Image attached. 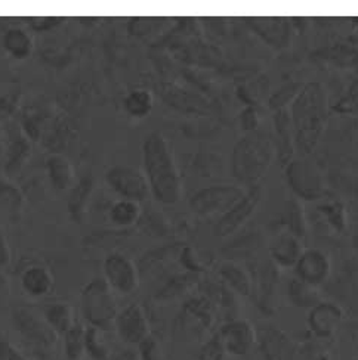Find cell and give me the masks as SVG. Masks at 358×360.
Instances as JSON below:
<instances>
[{
	"mask_svg": "<svg viewBox=\"0 0 358 360\" xmlns=\"http://www.w3.org/2000/svg\"><path fill=\"white\" fill-rule=\"evenodd\" d=\"M25 198L21 189L9 182L8 179L0 177V208L9 213H17L24 207Z\"/></svg>",
	"mask_w": 358,
	"mask_h": 360,
	"instance_id": "cell-31",
	"label": "cell"
},
{
	"mask_svg": "<svg viewBox=\"0 0 358 360\" xmlns=\"http://www.w3.org/2000/svg\"><path fill=\"white\" fill-rule=\"evenodd\" d=\"M0 151H2V148H0Z\"/></svg>",
	"mask_w": 358,
	"mask_h": 360,
	"instance_id": "cell-43",
	"label": "cell"
},
{
	"mask_svg": "<svg viewBox=\"0 0 358 360\" xmlns=\"http://www.w3.org/2000/svg\"><path fill=\"white\" fill-rule=\"evenodd\" d=\"M320 212L323 213V217H326L327 223H329L335 231L342 232L347 228V212H345V207L340 202L338 201L326 202L320 207Z\"/></svg>",
	"mask_w": 358,
	"mask_h": 360,
	"instance_id": "cell-33",
	"label": "cell"
},
{
	"mask_svg": "<svg viewBox=\"0 0 358 360\" xmlns=\"http://www.w3.org/2000/svg\"><path fill=\"white\" fill-rule=\"evenodd\" d=\"M43 318L58 335L67 334L70 329L78 323L73 307L68 303H63V302L51 303L44 307Z\"/></svg>",
	"mask_w": 358,
	"mask_h": 360,
	"instance_id": "cell-25",
	"label": "cell"
},
{
	"mask_svg": "<svg viewBox=\"0 0 358 360\" xmlns=\"http://www.w3.org/2000/svg\"><path fill=\"white\" fill-rule=\"evenodd\" d=\"M11 262V250L6 241V236L0 229V267L8 266Z\"/></svg>",
	"mask_w": 358,
	"mask_h": 360,
	"instance_id": "cell-41",
	"label": "cell"
},
{
	"mask_svg": "<svg viewBox=\"0 0 358 360\" xmlns=\"http://www.w3.org/2000/svg\"><path fill=\"white\" fill-rule=\"evenodd\" d=\"M262 185L247 188L245 197L238 201L228 213L221 216V219L215 224V236L219 239H226L240 231L243 224L257 212V208L262 201Z\"/></svg>",
	"mask_w": 358,
	"mask_h": 360,
	"instance_id": "cell-8",
	"label": "cell"
},
{
	"mask_svg": "<svg viewBox=\"0 0 358 360\" xmlns=\"http://www.w3.org/2000/svg\"><path fill=\"white\" fill-rule=\"evenodd\" d=\"M101 329L89 326L86 328V353L91 354L94 360H106L109 350L101 340Z\"/></svg>",
	"mask_w": 358,
	"mask_h": 360,
	"instance_id": "cell-35",
	"label": "cell"
},
{
	"mask_svg": "<svg viewBox=\"0 0 358 360\" xmlns=\"http://www.w3.org/2000/svg\"><path fill=\"white\" fill-rule=\"evenodd\" d=\"M295 151L308 157L317 148L329 118V98L320 82L302 84L289 107Z\"/></svg>",
	"mask_w": 358,
	"mask_h": 360,
	"instance_id": "cell-1",
	"label": "cell"
},
{
	"mask_svg": "<svg viewBox=\"0 0 358 360\" xmlns=\"http://www.w3.org/2000/svg\"><path fill=\"white\" fill-rule=\"evenodd\" d=\"M104 279L114 292L129 295L138 290L140 270L128 256L122 252H111L104 260Z\"/></svg>",
	"mask_w": 358,
	"mask_h": 360,
	"instance_id": "cell-9",
	"label": "cell"
},
{
	"mask_svg": "<svg viewBox=\"0 0 358 360\" xmlns=\"http://www.w3.org/2000/svg\"><path fill=\"white\" fill-rule=\"evenodd\" d=\"M106 182L122 200L142 202L152 193L147 176L126 164L111 166L106 173Z\"/></svg>",
	"mask_w": 358,
	"mask_h": 360,
	"instance_id": "cell-7",
	"label": "cell"
},
{
	"mask_svg": "<svg viewBox=\"0 0 358 360\" xmlns=\"http://www.w3.org/2000/svg\"><path fill=\"white\" fill-rule=\"evenodd\" d=\"M304 251L302 239L286 229L276 233L268 247L270 260L277 269H293Z\"/></svg>",
	"mask_w": 358,
	"mask_h": 360,
	"instance_id": "cell-16",
	"label": "cell"
},
{
	"mask_svg": "<svg viewBox=\"0 0 358 360\" xmlns=\"http://www.w3.org/2000/svg\"><path fill=\"white\" fill-rule=\"evenodd\" d=\"M285 177L297 200L317 201L324 197V177L312 162L304 158L292 160L285 167Z\"/></svg>",
	"mask_w": 358,
	"mask_h": 360,
	"instance_id": "cell-6",
	"label": "cell"
},
{
	"mask_svg": "<svg viewBox=\"0 0 358 360\" xmlns=\"http://www.w3.org/2000/svg\"><path fill=\"white\" fill-rule=\"evenodd\" d=\"M94 186L95 180L92 173H86L70 189L67 200V212L74 223L82 224L86 220L87 204L92 197Z\"/></svg>",
	"mask_w": 358,
	"mask_h": 360,
	"instance_id": "cell-19",
	"label": "cell"
},
{
	"mask_svg": "<svg viewBox=\"0 0 358 360\" xmlns=\"http://www.w3.org/2000/svg\"><path fill=\"white\" fill-rule=\"evenodd\" d=\"M154 108V96L147 89H133L123 99V110L135 120L147 118Z\"/></svg>",
	"mask_w": 358,
	"mask_h": 360,
	"instance_id": "cell-26",
	"label": "cell"
},
{
	"mask_svg": "<svg viewBox=\"0 0 358 360\" xmlns=\"http://www.w3.org/2000/svg\"><path fill=\"white\" fill-rule=\"evenodd\" d=\"M240 124L245 133H253L257 131L259 127V115L257 108L247 107L240 114Z\"/></svg>",
	"mask_w": 358,
	"mask_h": 360,
	"instance_id": "cell-38",
	"label": "cell"
},
{
	"mask_svg": "<svg viewBox=\"0 0 358 360\" xmlns=\"http://www.w3.org/2000/svg\"><path fill=\"white\" fill-rule=\"evenodd\" d=\"M47 173L54 189L63 192L76 184V174L71 162L63 155L54 153L47 158Z\"/></svg>",
	"mask_w": 358,
	"mask_h": 360,
	"instance_id": "cell-22",
	"label": "cell"
},
{
	"mask_svg": "<svg viewBox=\"0 0 358 360\" xmlns=\"http://www.w3.org/2000/svg\"><path fill=\"white\" fill-rule=\"evenodd\" d=\"M161 99L165 101L169 107L184 111V112H202L204 111V101L199 96L190 94L188 90H184L171 83H161L157 86Z\"/></svg>",
	"mask_w": 358,
	"mask_h": 360,
	"instance_id": "cell-20",
	"label": "cell"
},
{
	"mask_svg": "<svg viewBox=\"0 0 358 360\" xmlns=\"http://www.w3.org/2000/svg\"><path fill=\"white\" fill-rule=\"evenodd\" d=\"M219 276L222 282L226 283V287L230 288L233 292L242 295V297H250L253 292V279L249 275L247 270L242 267L240 264L227 262L219 267Z\"/></svg>",
	"mask_w": 358,
	"mask_h": 360,
	"instance_id": "cell-23",
	"label": "cell"
},
{
	"mask_svg": "<svg viewBox=\"0 0 358 360\" xmlns=\"http://www.w3.org/2000/svg\"><path fill=\"white\" fill-rule=\"evenodd\" d=\"M246 24L250 27L253 33L268 44V46H271L277 51L288 48L292 41L293 30L289 20L286 18L255 17L247 18Z\"/></svg>",
	"mask_w": 358,
	"mask_h": 360,
	"instance_id": "cell-14",
	"label": "cell"
},
{
	"mask_svg": "<svg viewBox=\"0 0 358 360\" xmlns=\"http://www.w3.org/2000/svg\"><path fill=\"white\" fill-rule=\"evenodd\" d=\"M64 21L63 17H30L27 24L36 33H47L61 25Z\"/></svg>",
	"mask_w": 358,
	"mask_h": 360,
	"instance_id": "cell-36",
	"label": "cell"
},
{
	"mask_svg": "<svg viewBox=\"0 0 358 360\" xmlns=\"http://www.w3.org/2000/svg\"><path fill=\"white\" fill-rule=\"evenodd\" d=\"M223 357H226V352H223L216 335L204 344L199 354V360H223Z\"/></svg>",
	"mask_w": 358,
	"mask_h": 360,
	"instance_id": "cell-37",
	"label": "cell"
},
{
	"mask_svg": "<svg viewBox=\"0 0 358 360\" xmlns=\"http://www.w3.org/2000/svg\"><path fill=\"white\" fill-rule=\"evenodd\" d=\"M13 322L18 331L30 341H33L39 346L49 347L54 346L56 341V333L44 321V318L28 309H18L13 313Z\"/></svg>",
	"mask_w": 358,
	"mask_h": 360,
	"instance_id": "cell-15",
	"label": "cell"
},
{
	"mask_svg": "<svg viewBox=\"0 0 358 360\" xmlns=\"http://www.w3.org/2000/svg\"><path fill=\"white\" fill-rule=\"evenodd\" d=\"M245 193L246 189L238 185L215 184L194 192L188 204L191 212L200 217L223 216L245 197Z\"/></svg>",
	"mask_w": 358,
	"mask_h": 360,
	"instance_id": "cell-5",
	"label": "cell"
},
{
	"mask_svg": "<svg viewBox=\"0 0 358 360\" xmlns=\"http://www.w3.org/2000/svg\"><path fill=\"white\" fill-rule=\"evenodd\" d=\"M258 344L264 360H293L295 346L286 333L276 326L258 329Z\"/></svg>",
	"mask_w": 358,
	"mask_h": 360,
	"instance_id": "cell-17",
	"label": "cell"
},
{
	"mask_svg": "<svg viewBox=\"0 0 358 360\" xmlns=\"http://www.w3.org/2000/svg\"><path fill=\"white\" fill-rule=\"evenodd\" d=\"M142 162L150 192L157 202L173 205L181 200L183 179L171 145L160 131H152L144 138Z\"/></svg>",
	"mask_w": 358,
	"mask_h": 360,
	"instance_id": "cell-2",
	"label": "cell"
},
{
	"mask_svg": "<svg viewBox=\"0 0 358 360\" xmlns=\"http://www.w3.org/2000/svg\"><path fill=\"white\" fill-rule=\"evenodd\" d=\"M17 108V98L12 95L0 96V117H8Z\"/></svg>",
	"mask_w": 358,
	"mask_h": 360,
	"instance_id": "cell-40",
	"label": "cell"
},
{
	"mask_svg": "<svg viewBox=\"0 0 358 360\" xmlns=\"http://www.w3.org/2000/svg\"><path fill=\"white\" fill-rule=\"evenodd\" d=\"M276 158L274 139L268 133H246L238 139L231 151L230 172L242 186L252 188L261 185L262 177Z\"/></svg>",
	"mask_w": 358,
	"mask_h": 360,
	"instance_id": "cell-3",
	"label": "cell"
},
{
	"mask_svg": "<svg viewBox=\"0 0 358 360\" xmlns=\"http://www.w3.org/2000/svg\"><path fill=\"white\" fill-rule=\"evenodd\" d=\"M319 288L309 287V285L301 282L300 279L293 278L289 283V298L290 302L297 307H309L312 309L317 303H320V295L317 292Z\"/></svg>",
	"mask_w": 358,
	"mask_h": 360,
	"instance_id": "cell-30",
	"label": "cell"
},
{
	"mask_svg": "<svg viewBox=\"0 0 358 360\" xmlns=\"http://www.w3.org/2000/svg\"><path fill=\"white\" fill-rule=\"evenodd\" d=\"M293 272L296 279L309 287L320 288L332 275V262L323 250L305 248L302 256L295 264Z\"/></svg>",
	"mask_w": 358,
	"mask_h": 360,
	"instance_id": "cell-11",
	"label": "cell"
},
{
	"mask_svg": "<svg viewBox=\"0 0 358 360\" xmlns=\"http://www.w3.org/2000/svg\"><path fill=\"white\" fill-rule=\"evenodd\" d=\"M216 337L226 354L233 357L249 354L258 344V331L245 319H233L223 323Z\"/></svg>",
	"mask_w": 358,
	"mask_h": 360,
	"instance_id": "cell-10",
	"label": "cell"
},
{
	"mask_svg": "<svg viewBox=\"0 0 358 360\" xmlns=\"http://www.w3.org/2000/svg\"><path fill=\"white\" fill-rule=\"evenodd\" d=\"M80 307L89 326L98 329H109L118 314L114 291L104 278H95L85 285L80 294Z\"/></svg>",
	"mask_w": 358,
	"mask_h": 360,
	"instance_id": "cell-4",
	"label": "cell"
},
{
	"mask_svg": "<svg viewBox=\"0 0 358 360\" xmlns=\"http://www.w3.org/2000/svg\"><path fill=\"white\" fill-rule=\"evenodd\" d=\"M302 204L297 198H292L286 202L285 213H283V224L285 229L304 239L307 236V223L302 212Z\"/></svg>",
	"mask_w": 358,
	"mask_h": 360,
	"instance_id": "cell-29",
	"label": "cell"
},
{
	"mask_svg": "<svg viewBox=\"0 0 358 360\" xmlns=\"http://www.w3.org/2000/svg\"><path fill=\"white\" fill-rule=\"evenodd\" d=\"M345 313L333 302H320L309 309L307 323L311 334L320 340H331L344 322Z\"/></svg>",
	"mask_w": 358,
	"mask_h": 360,
	"instance_id": "cell-13",
	"label": "cell"
},
{
	"mask_svg": "<svg viewBox=\"0 0 358 360\" xmlns=\"http://www.w3.org/2000/svg\"><path fill=\"white\" fill-rule=\"evenodd\" d=\"M30 153H32V145H30V141L25 134L24 133L15 134L6 153V164H5L6 173L11 176L18 173L23 169L25 161L28 160Z\"/></svg>",
	"mask_w": 358,
	"mask_h": 360,
	"instance_id": "cell-27",
	"label": "cell"
},
{
	"mask_svg": "<svg viewBox=\"0 0 358 360\" xmlns=\"http://www.w3.org/2000/svg\"><path fill=\"white\" fill-rule=\"evenodd\" d=\"M142 210L140 202L129 200H118L110 210V220L118 228H129L140 221Z\"/></svg>",
	"mask_w": 358,
	"mask_h": 360,
	"instance_id": "cell-28",
	"label": "cell"
},
{
	"mask_svg": "<svg viewBox=\"0 0 358 360\" xmlns=\"http://www.w3.org/2000/svg\"><path fill=\"white\" fill-rule=\"evenodd\" d=\"M116 331L125 342L132 346H141V344L150 338V323H148L145 310L137 304H129L123 310L118 311L116 322Z\"/></svg>",
	"mask_w": 358,
	"mask_h": 360,
	"instance_id": "cell-12",
	"label": "cell"
},
{
	"mask_svg": "<svg viewBox=\"0 0 358 360\" xmlns=\"http://www.w3.org/2000/svg\"><path fill=\"white\" fill-rule=\"evenodd\" d=\"M301 87H302V84H296V83L280 87L276 94L271 95L270 101H268L270 108L274 110V112L278 110H283V108H289L290 103L296 98V95L300 94Z\"/></svg>",
	"mask_w": 358,
	"mask_h": 360,
	"instance_id": "cell-34",
	"label": "cell"
},
{
	"mask_svg": "<svg viewBox=\"0 0 358 360\" xmlns=\"http://www.w3.org/2000/svg\"><path fill=\"white\" fill-rule=\"evenodd\" d=\"M11 297V283L5 274L0 272V307L9 302Z\"/></svg>",
	"mask_w": 358,
	"mask_h": 360,
	"instance_id": "cell-42",
	"label": "cell"
},
{
	"mask_svg": "<svg viewBox=\"0 0 358 360\" xmlns=\"http://www.w3.org/2000/svg\"><path fill=\"white\" fill-rule=\"evenodd\" d=\"M54 282L51 270L40 264L28 266L21 276V287L24 292L33 298L48 295L54 288Z\"/></svg>",
	"mask_w": 358,
	"mask_h": 360,
	"instance_id": "cell-21",
	"label": "cell"
},
{
	"mask_svg": "<svg viewBox=\"0 0 358 360\" xmlns=\"http://www.w3.org/2000/svg\"><path fill=\"white\" fill-rule=\"evenodd\" d=\"M64 350L70 360H80L86 353V328L80 323L74 325L64 334Z\"/></svg>",
	"mask_w": 358,
	"mask_h": 360,
	"instance_id": "cell-32",
	"label": "cell"
},
{
	"mask_svg": "<svg viewBox=\"0 0 358 360\" xmlns=\"http://www.w3.org/2000/svg\"><path fill=\"white\" fill-rule=\"evenodd\" d=\"M140 347L144 360H159V347L152 337L145 340Z\"/></svg>",
	"mask_w": 358,
	"mask_h": 360,
	"instance_id": "cell-39",
	"label": "cell"
},
{
	"mask_svg": "<svg viewBox=\"0 0 358 360\" xmlns=\"http://www.w3.org/2000/svg\"><path fill=\"white\" fill-rule=\"evenodd\" d=\"M274 124V146L276 157L280 166L285 169L288 164L295 160V142H293V126L289 114V108H283L274 112L273 115Z\"/></svg>",
	"mask_w": 358,
	"mask_h": 360,
	"instance_id": "cell-18",
	"label": "cell"
},
{
	"mask_svg": "<svg viewBox=\"0 0 358 360\" xmlns=\"http://www.w3.org/2000/svg\"><path fill=\"white\" fill-rule=\"evenodd\" d=\"M2 46L9 56H12L17 61H24L30 58L35 49L33 37L24 28L12 27L6 30L2 37Z\"/></svg>",
	"mask_w": 358,
	"mask_h": 360,
	"instance_id": "cell-24",
	"label": "cell"
}]
</instances>
